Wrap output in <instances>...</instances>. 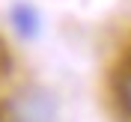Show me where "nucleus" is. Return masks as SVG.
I'll list each match as a JSON object with an SVG mask.
<instances>
[{
	"label": "nucleus",
	"mask_w": 131,
	"mask_h": 122,
	"mask_svg": "<svg viewBox=\"0 0 131 122\" xmlns=\"http://www.w3.org/2000/svg\"><path fill=\"white\" fill-rule=\"evenodd\" d=\"M3 113L9 116V122H54L57 119V101L48 90L30 86V90L18 92Z\"/></svg>",
	"instance_id": "f257e3e1"
},
{
	"label": "nucleus",
	"mask_w": 131,
	"mask_h": 122,
	"mask_svg": "<svg viewBox=\"0 0 131 122\" xmlns=\"http://www.w3.org/2000/svg\"><path fill=\"white\" fill-rule=\"evenodd\" d=\"M9 18H12V24H15V30L24 36V39H36L39 36V12L30 6V3H15L12 6V12H9Z\"/></svg>",
	"instance_id": "f03ea898"
},
{
	"label": "nucleus",
	"mask_w": 131,
	"mask_h": 122,
	"mask_svg": "<svg viewBox=\"0 0 131 122\" xmlns=\"http://www.w3.org/2000/svg\"><path fill=\"white\" fill-rule=\"evenodd\" d=\"M119 101H122L125 113L131 116V69L122 74V81H119Z\"/></svg>",
	"instance_id": "7ed1b4c3"
}]
</instances>
